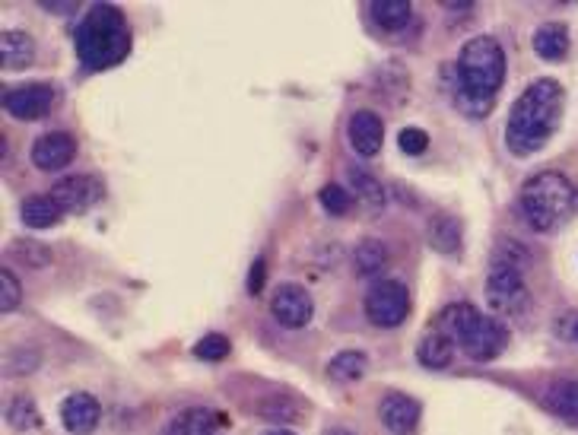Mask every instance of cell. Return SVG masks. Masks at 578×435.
Masks as SVG:
<instances>
[{"label":"cell","instance_id":"ba28073f","mask_svg":"<svg viewBox=\"0 0 578 435\" xmlns=\"http://www.w3.org/2000/svg\"><path fill=\"white\" fill-rule=\"evenodd\" d=\"M48 194L58 201L64 213H86L102 201L105 188L96 175H67L61 181H54Z\"/></svg>","mask_w":578,"mask_h":435},{"label":"cell","instance_id":"3957f363","mask_svg":"<svg viewBox=\"0 0 578 435\" xmlns=\"http://www.w3.org/2000/svg\"><path fill=\"white\" fill-rule=\"evenodd\" d=\"M74 48L86 70H108L131 51V26L112 4H96L74 29Z\"/></svg>","mask_w":578,"mask_h":435},{"label":"cell","instance_id":"d4e9b609","mask_svg":"<svg viewBox=\"0 0 578 435\" xmlns=\"http://www.w3.org/2000/svg\"><path fill=\"white\" fill-rule=\"evenodd\" d=\"M350 181H353V191L363 204H369L372 210H382L385 207V188L378 185V178L366 169H350Z\"/></svg>","mask_w":578,"mask_h":435},{"label":"cell","instance_id":"83f0119b","mask_svg":"<svg viewBox=\"0 0 578 435\" xmlns=\"http://www.w3.org/2000/svg\"><path fill=\"white\" fill-rule=\"evenodd\" d=\"M10 255H16L26 267H35V270H42V267L51 264V251H48V245L35 242V239H16V242L10 245Z\"/></svg>","mask_w":578,"mask_h":435},{"label":"cell","instance_id":"8d00e7d4","mask_svg":"<svg viewBox=\"0 0 578 435\" xmlns=\"http://www.w3.org/2000/svg\"><path fill=\"white\" fill-rule=\"evenodd\" d=\"M572 334H575V340H578V321H575V328H572Z\"/></svg>","mask_w":578,"mask_h":435},{"label":"cell","instance_id":"9c48e42d","mask_svg":"<svg viewBox=\"0 0 578 435\" xmlns=\"http://www.w3.org/2000/svg\"><path fill=\"white\" fill-rule=\"evenodd\" d=\"M270 312H274V318L283 328H305L315 315V299L305 286L283 283V286H277L274 299H270Z\"/></svg>","mask_w":578,"mask_h":435},{"label":"cell","instance_id":"52a82bcc","mask_svg":"<svg viewBox=\"0 0 578 435\" xmlns=\"http://www.w3.org/2000/svg\"><path fill=\"white\" fill-rule=\"evenodd\" d=\"M366 315L375 328H401L410 315V293L401 280H375L366 289Z\"/></svg>","mask_w":578,"mask_h":435},{"label":"cell","instance_id":"9a60e30c","mask_svg":"<svg viewBox=\"0 0 578 435\" xmlns=\"http://www.w3.org/2000/svg\"><path fill=\"white\" fill-rule=\"evenodd\" d=\"M0 61H4V70H23L35 61V42L29 32H16L7 29L0 35Z\"/></svg>","mask_w":578,"mask_h":435},{"label":"cell","instance_id":"ac0fdd59","mask_svg":"<svg viewBox=\"0 0 578 435\" xmlns=\"http://www.w3.org/2000/svg\"><path fill=\"white\" fill-rule=\"evenodd\" d=\"M162 435H216V413L207 407H188L175 416Z\"/></svg>","mask_w":578,"mask_h":435},{"label":"cell","instance_id":"44dd1931","mask_svg":"<svg viewBox=\"0 0 578 435\" xmlns=\"http://www.w3.org/2000/svg\"><path fill=\"white\" fill-rule=\"evenodd\" d=\"M417 359L426 369H445L451 359H455V343H451L445 334L429 331L420 343H417Z\"/></svg>","mask_w":578,"mask_h":435},{"label":"cell","instance_id":"8992f818","mask_svg":"<svg viewBox=\"0 0 578 435\" xmlns=\"http://www.w3.org/2000/svg\"><path fill=\"white\" fill-rule=\"evenodd\" d=\"M486 302H490L493 312L499 315H521L531 302L525 274H521L518 264H505V261H493L490 277H486Z\"/></svg>","mask_w":578,"mask_h":435},{"label":"cell","instance_id":"5b68a950","mask_svg":"<svg viewBox=\"0 0 578 435\" xmlns=\"http://www.w3.org/2000/svg\"><path fill=\"white\" fill-rule=\"evenodd\" d=\"M436 331L474 362H490L505 350V328L496 318L477 312L471 302L448 305L436 321Z\"/></svg>","mask_w":578,"mask_h":435},{"label":"cell","instance_id":"cb8c5ba5","mask_svg":"<svg viewBox=\"0 0 578 435\" xmlns=\"http://www.w3.org/2000/svg\"><path fill=\"white\" fill-rule=\"evenodd\" d=\"M372 20L385 32H397V29H404L410 23V4H407V0H375Z\"/></svg>","mask_w":578,"mask_h":435},{"label":"cell","instance_id":"f1b7e54d","mask_svg":"<svg viewBox=\"0 0 578 435\" xmlns=\"http://www.w3.org/2000/svg\"><path fill=\"white\" fill-rule=\"evenodd\" d=\"M20 305H23V286H20V280H16L13 270L4 267L0 270V312L10 315Z\"/></svg>","mask_w":578,"mask_h":435},{"label":"cell","instance_id":"ffe728a7","mask_svg":"<svg viewBox=\"0 0 578 435\" xmlns=\"http://www.w3.org/2000/svg\"><path fill=\"white\" fill-rule=\"evenodd\" d=\"M544 407L566 420H578V382L572 378H559L544 391Z\"/></svg>","mask_w":578,"mask_h":435},{"label":"cell","instance_id":"5bb4252c","mask_svg":"<svg viewBox=\"0 0 578 435\" xmlns=\"http://www.w3.org/2000/svg\"><path fill=\"white\" fill-rule=\"evenodd\" d=\"M347 134H350V143L359 156H375L385 143V124L375 112H369V108H359V112L350 118Z\"/></svg>","mask_w":578,"mask_h":435},{"label":"cell","instance_id":"4316f807","mask_svg":"<svg viewBox=\"0 0 578 435\" xmlns=\"http://www.w3.org/2000/svg\"><path fill=\"white\" fill-rule=\"evenodd\" d=\"M258 416H264V420H274V423H293L302 416L299 404L296 401H289V397H277V394H270L264 397V401L258 404Z\"/></svg>","mask_w":578,"mask_h":435},{"label":"cell","instance_id":"277c9868","mask_svg":"<svg viewBox=\"0 0 578 435\" xmlns=\"http://www.w3.org/2000/svg\"><path fill=\"white\" fill-rule=\"evenodd\" d=\"M518 207L534 232H556L572 220V213L578 207V194L566 175L537 172L525 181V188H521Z\"/></svg>","mask_w":578,"mask_h":435},{"label":"cell","instance_id":"603a6c76","mask_svg":"<svg viewBox=\"0 0 578 435\" xmlns=\"http://www.w3.org/2000/svg\"><path fill=\"white\" fill-rule=\"evenodd\" d=\"M366 369H369V359H366L363 350H343V353H337L328 362V375L334 378V382H340V385L359 382V378L366 375Z\"/></svg>","mask_w":578,"mask_h":435},{"label":"cell","instance_id":"e0dca14e","mask_svg":"<svg viewBox=\"0 0 578 435\" xmlns=\"http://www.w3.org/2000/svg\"><path fill=\"white\" fill-rule=\"evenodd\" d=\"M426 242L436 251H442V255H458L461 251V223L448 213L432 216L429 226H426Z\"/></svg>","mask_w":578,"mask_h":435},{"label":"cell","instance_id":"1f68e13d","mask_svg":"<svg viewBox=\"0 0 578 435\" xmlns=\"http://www.w3.org/2000/svg\"><path fill=\"white\" fill-rule=\"evenodd\" d=\"M397 147H401L404 156H423L429 147V137L423 128H404L401 134H397Z\"/></svg>","mask_w":578,"mask_h":435},{"label":"cell","instance_id":"4dcf8cb0","mask_svg":"<svg viewBox=\"0 0 578 435\" xmlns=\"http://www.w3.org/2000/svg\"><path fill=\"white\" fill-rule=\"evenodd\" d=\"M318 201H321V207L328 210L331 216H343V213L350 210V204H353L350 194L343 191L340 185H324V188L318 191Z\"/></svg>","mask_w":578,"mask_h":435},{"label":"cell","instance_id":"d6a6232c","mask_svg":"<svg viewBox=\"0 0 578 435\" xmlns=\"http://www.w3.org/2000/svg\"><path fill=\"white\" fill-rule=\"evenodd\" d=\"M264 274H267V264H264V258H258L255 267H251V274H248V293H261Z\"/></svg>","mask_w":578,"mask_h":435},{"label":"cell","instance_id":"d6986e66","mask_svg":"<svg viewBox=\"0 0 578 435\" xmlns=\"http://www.w3.org/2000/svg\"><path fill=\"white\" fill-rule=\"evenodd\" d=\"M569 29L563 23H544L534 32V51L544 61H563L569 54Z\"/></svg>","mask_w":578,"mask_h":435},{"label":"cell","instance_id":"e575fe53","mask_svg":"<svg viewBox=\"0 0 578 435\" xmlns=\"http://www.w3.org/2000/svg\"><path fill=\"white\" fill-rule=\"evenodd\" d=\"M324 435H356V432L343 429V426H334V429H324Z\"/></svg>","mask_w":578,"mask_h":435},{"label":"cell","instance_id":"7c38bea8","mask_svg":"<svg viewBox=\"0 0 578 435\" xmlns=\"http://www.w3.org/2000/svg\"><path fill=\"white\" fill-rule=\"evenodd\" d=\"M420 413H423L420 401H413L410 394H401V391L385 394L382 404H378V416H382V423L394 435H410L420 426Z\"/></svg>","mask_w":578,"mask_h":435},{"label":"cell","instance_id":"7a4b0ae2","mask_svg":"<svg viewBox=\"0 0 578 435\" xmlns=\"http://www.w3.org/2000/svg\"><path fill=\"white\" fill-rule=\"evenodd\" d=\"M505 80V51L493 35H474L458 54V86L455 105L471 118L493 112V99Z\"/></svg>","mask_w":578,"mask_h":435},{"label":"cell","instance_id":"836d02e7","mask_svg":"<svg viewBox=\"0 0 578 435\" xmlns=\"http://www.w3.org/2000/svg\"><path fill=\"white\" fill-rule=\"evenodd\" d=\"M45 10H54V13H70L77 10V4H67V0H54V4H42Z\"/></svg>","mask_w":578,"mask_h":435},{"label":"cell","instance_id":"8fae6325","mask_svg":"<svg viewBox=\"0 0 578 435\" xmlns=\"http://www.w3.org/2000/svg\"><path fill=\"white\" fill-rule=\"evenodd\" d=\"M74 156H77V140L67 131L42 134L32 143V162H35V169H42V172H61L74 162Z\"/></svg>","mask_w":578,"mask_h":435},{"label":"cell","instance_id":"30bf717a","mask_svg":"<svg viewBox=\"0 0 578 435\" xmlns=\"http://www.w3.org/2000/svg\"><path fill=\"white\" fill-rule=\"evenodd\" d=\"M54 105V89L48 83H26V86H13L4 93V108L7 115L20 118V121H39L51 112Z\"/></svg>","mask_w":578,"mask_h":435},{"label":"cell","instance_id":"7402d4cb","mask_svg":"<svg viewBox=\"0 0 578 435\" xmlns=\"http://www.w3.org/2000/svg\"><path fill=\"white\" fill-rule=\"evenodd\" d=\"M353 267L359 277H378L388 267V248L378 239H363L353 248Z\"/></svg>","mask_w":578,"mask_h":435},{"label":"cell","instance_id":"f546056e","mask_svg":"<svg viewBox=\"0 0 578 435\" xmlns=\"http://www.w3.org/2000/svg\"><path fill=\"white\" fill-rule=\"evenodd\" d=\"M194 356L197 359H204V362H220L229 356V340L226 334H207L194 343Z\"/></svg>","mask_w":578,"mask_h":435},{"label":"cell","instance_id":"d590c367","mask_svg":"<svg viewBox=\"0 0 578 435\" xmlns=\"http://www.w3.org/2000/svg\"><path fill=\"white\" fill-rule=\"evenodd\" d=\"M264 435H296V432H293V429H280V426H277V429H267Z\"/></svg>","mask_w":578,"mask_h":435},{"label":"cell","instance_id":"2e32d148","mask_svg":"<svg viewBox=\"0 0 578 435\" xmlns=\"http://www.w3.org/2000/svg\"><path fill=\"white\" fill-rule=\"evenodd\" d=\"M64 216V210L58 207L51 194H32L20 204V220L29 226V229H48L54 226Z\"/></svg>","mask_w":578,"mask_h":435},{"label":"cell","instance_id":"484cf974","mask_svg":"<svg viewBox=\"0 0 578 435\" xmlns=\"http://www.w3.org/2000/svg\"><path fill=\"white\" fill-rule=\"evenodd\" d=\"M7 420H10L13 429L26 432V429H35L42 423V413H39V407H35V401L29 394H16L10 401V407H7Z\"/></svg>","mask_w":578,"mask_h":435},{"label":"cell","instance_id":"4fadbf2b","mask_svg":"<svg viewBox=\"0 0 578 435\" xmlns=\"http://www.w3.org/2000/svg\"><path fill=\"white\" fill-rule=\"evenodd\" d=\"M99 401L93 394H86V391H77V394H70L67 401L61 404V423L67 432H74V435H89L96 426H99Z\"/></svg>","mask_w":578,"mask_h":435},{"label":"cell","instance_id":"6da1fadb","mask_svg":"<svg viewBox=\"0 0 578 435\" xmlns=\"http://www.w3.org/2000/svg\"><path fill=\"white\" fill-rule=\"evenodd\" d=\"M566 93L553 77H540L531 86H525L505 121V147L515 156H534L550 143V137L559 128L563 118Z\"/></svg>","mask_w":578,"mask_h":435}]
</instances>
